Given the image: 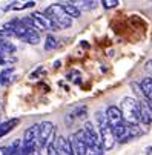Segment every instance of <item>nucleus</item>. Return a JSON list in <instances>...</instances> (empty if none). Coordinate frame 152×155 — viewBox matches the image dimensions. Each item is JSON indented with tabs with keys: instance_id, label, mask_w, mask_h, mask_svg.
Listing matches in <instances>:
<instances>
[{
	"instance_id": "6",
	"label": "nucleus",
	"mask_w": 152,
	"mask_h": 155,
	"mask_svg": "<svg viewBox=\"0 0 152 155\" xmlns=\"http://www.w3.org/2000/svg\"><path fill=\"white\" fill-rule=\"evenodd\" d=\"M114 134H115L117 140H118V141H121V143H124V141H129V140L132 138V134H131V127H129V124H127V123H121L120 126L114 127Z\"/></svg>"
},
{
	"instance_id": "22",
	"label": "nucleus",
	"mask_w": 152,
	"mask_h": 155,
	"mask_svg": "<svg viewBox=\"0 0 152 155\" xmlns=\"http://www.w3.org/2000/svg\"><path fill=\"white\" fill-rule=\"evenodd\" d=\"M81 5H83V8H84V9H89V8H92L94 2H83Z\"/></svg>"
},
{
	"instance_id": "23",
	"label": "nucleus",
	"mask_w": 152,
	"mask_h": 155,
	"mask_svg": "<svg viewBox=\"0 0 152 155\" xmlns=\"http://www.w3.org/2000/svg\"><path fill=\"white\" fill-rule=\"evenodd\" d=\"M40 72H43V68H41V66H40V68H38V69H37L35 72H32V75H31V78H35V77H37V75L40 74Z\"/></svg>"
},
{
	"instance_id": "25",
	"label": "nucleus",
	"mask_w": 152,
	"mask_h": 155,
	"mask_svg": "<svg viewBox=\"0 0 152 155\" xmlns=\"http://www.w3.org/2000/svg\"><path fill=\"white\" fill-rule=\"evenodd\" d=\"M29 155H40V152H38V149H35V150H32Z\"/></svg>"
},
{
	"instance_id": "8",
	"label": "nucleus",
	"mask_w": 152,
	"mask_h": 155,
	"mask_svg": "<svg viewBox=\"0 0 152 155\" xmlns=\"http://www.w3.org/2000/svg\"><path fill=\"white\" fill-rule=\"evenodd\" d=\"M31 15H34V17L40 21V23L45 26L46 31H60V28L54 23V21H52L45 12H34V14H31Z\"/></svg>"
},
{
	"instance_id": "15",
	"label": "nucleus",
	"mask_w": 152,
	"mask_h": 155,
	"mask_svg": "<svg viewBox=\"0 0 152 155\" xmlns=\"http://www.w3.org/2000/svg\"><path fill=\"white\" fill-rule=\"evenodd\" d=\"M12 74H14V68H12V66H9V68H6V69H3L2 74H0V84H2V86L9 84L11 80H12Z\"/></svg>"
},
{
	"instance_id": "17",
	"label": "nucleus",
	"mask_w": 152,
	"mask_h": 155,
	"mask_svg": "<svg viewBox=\"0 0 152 155\" xmlns=\"http://www.w3.org/2000/svg\"><path fill=\"white\" fill-rule=\"evenodd\" d=\"M57 48V38L52 35V34H48L46 37V41H45V49L46 51H52Z\"/></svg>"
},
{
	"instance_id": "4",
	"label": "nucleus",
	"mask_w": 152,
	"mask_h": 155,
	"mask_svg": "<svg viewBox=\"0 0 152 155\" xmlns=\"http://www.w3.org/2000/svg\"><path fill=\"white\" fill-rule=\"evenodd\" d=\"M98 134H100V140H101V144H103V150H111L115 146L117 137L114 134V127L109 123L101 126L98 129Z\"/></svg>"
},
{
	"instance_id": "2",
	"label": "nucleus",
	"mask_w": 152,
	"mask_h": 155,
	"mask_svg": "<svg viewBox=\"0 0 152 155\" xmlns=\"http://www.w3.org/2000/svg\"><path fill=\"white\" fill-rule=\"evenodd\" d=\"M45 14L54 21L60 29H66V28H69L72 25V18L64 12V9L61 8L60 3H54V5L48 6L45 9Z\"/></svg>"
},
{
	"instance_id": "14",
	"label": "nucleus",
	"mask_w": 152,
	"mask_h": 155,
	"mask_svg": "<svg viewBox=\"0 0 152 155\" xmlns=\"http://www.w3.org/2000/svg\"><path fill=\"white\" fill-rule=\"evenodd\" d=\"M15 124H18V118H12V120L5 121V123H0V138H2L3 135H6L8 132H11Z\"/></svg>"
},
{
	"instance_id": "11",
	"label": "nucleus",
	"mask_w": 152,
	"mask_h": 155,
	"mask_svg": "<svg viewBox=\"0 0 152 155\" xmlns=\"http://www.w3.org/2000/svg\"><path fill=\"white\" fill-rule=\"evenodd\" d=\"M61 5V8L64 9V12H66L71 18H78L80 17V9H78V6L77 5H74V3H71V2H63V3H60Z\"/></svg>"
},
{
	"instance_id": "29",
	"label": "nucleus",
	"mask_w": 152,
	"mask_h": 155,
	"mask_svg": "<svg viewBox=\"0 0 152 155\" xmlns=\"http://www.w3.org/2000/svg\"><path fill=\"white\" fill-rule=\"evenodd\" d=\"M147 103H149V106L152 107V100H147Z\"/></svg>"
},
{
	"instance_id": "1",
	"label": "nucleus",
	"mask_w": 152,
	"mask_h": 155,
	"mask_svg": "<svg viewBox=\"0 0 152 155\" xmlns=\"http://www.w3.org/2000/svg\"><path fill=\"white\" fill-rule=\"evenodd\" d=\"M120 110L123 114V120L127 124H137L140 126V103L132 98V97H126L121 101Z\"/></svg>"
},
{
	"instance_id": "10",
	"label": "nucleus",
	"mask_w": 152,
	"mask_h": 155,
	"mask_svg": "<svg viewBox=\"0 0 152 155\" xmlns=\"http://www.w3.org/2000/svg\"><path fill=\"white\" fill-rule=\"evenodd\" d=\"M55 146H57V150L60 155H74L69 140H66L64 137H58L55 140Z\"/></svg>"
},
{
	"instance_id": "21",
	"label": "nucleus",
	"mask_w": 152,
	"mask_h": 155,
	"mask_svg": "<svg viewBox=\"0 0 152 155\" xmlns=\"http://www.w3.org/2000/svg\"><path fill=\"white\" fill-rule=\"evenodd\" d=\"M75 117H78V118H83V117H86V107H80L77 112H75Z\"/></svg>"
},
{
	"instance_id": "13",
	"label": "nucleus",
	"mask_w": 152,
	"mask_h": 155,
	"mask_svg": "<svg viewBox=\"0 0 152 155\" xmlns=\"http://www.w3.org/2000/svg\"><path fill=\"white\" fill-rule=\"evenodd\" d=\"M140 86H141V91H143V95L146 97V100H152V78L150 77L143 78Z\"/></svg>"
},
{
	"instance_id": "3",
	"label": "nucleus",
	"mask_w": 152,
	"mask_h": 155,
	"mask_svg": "<svg viewBox=\"0 0 152 155\" xmlns=\"http://www.w3.org/2000/svg\"><path fill=\"white\" fill-rule=\"evenodd\" d=\"M54 130H55L54 123H51V121H41L40 123V135H38V141H37L38 149L48 147V144L52 143L51 140L54 137Z\"/></svg>"
},
{
	"instance_id": "20",
	"label": "nucleus",
	"mask_w": 152,
	"mask_h": 155,
	"mask_svg": "<svg viewBox=\"0 0 152 155\" xmlns=\"http://www.w3.org/2000/svg\"><path fill=\"white\" fill-rule=\"evenodd\" d=\"M46 150H48V155H60V153H58V150H57V146H55V143H51V144H48Z\"/></svg>"
},
{
	"instance_id": "27",
	"label": "nucleus",
	"mask_w": 152,
	"mask_h": 155,
	"mask_svg": "<svg viewBox=\"0 0 152 155\" xmlns=\"http://www.w3.org/2000/svg\"><path fill=\"white\" fill-rule=\"evenodd\" d=\"M54 68H60V61H58V60L54 63Z\"/></svg>"
},
{
	"instance_id": "5",
	"label": "nucleus",
	"mask_w": 152,
	"mask_h": 155,
	"mask_svg": "<svg viewBox=\"0 0 152 155\" xmlns=\"http://www.w3.org/2000/svg\"><path fill=\"white\" fill-rule=\"evenodd\" d=\"M106 118H107V123H109L112 127H117L121 123H124L123 114H121L120 107H117V106H107V109H106Z\"/></svg>"
},
{
	"instance_id": "18",
	"label": "nucleus",
	"mask_w": 152,
	"mask_h": 155,
	"mask_svg": "<svg viewBox=\"0 0 152 155\" xmlns=\"http://www.w3.org/2000/svg\"><path fill=\"white\" fill-rule=\"evenodd\" d=\"M95 120H97V124H98V129L101 126H104L107 123V118H106V112L103 114L101 110H98V112H95Z\"/></svg>"
},
{
	"instance_id": "7",
	"label": "nucleus",
	"mask_w": 152,
	"mask_h": 155,
	"mask_svg": "<svg viewBox=\"0 0 152 155\" xmlns=\"http://www.w3.org/2000/svg\"><path fill=\"white\" fill-rule=\"evenodd\" d=\"M69 143H71L74 155H88V146H86L75 134L69 137Z\"/></svg>"
},
{
	"instance_id": "9",
	"label": "nucleus",
	"mask_w": 152,
	"mask_h": 155,
	"mask_svg": "<svg viewBox=\"0 0 152 155\" xmlns=\"http://www.w3.org/2000/svg\"><path fill=\"white\" fill-rule=\"evenodd\" d=\"M140 103V121L143 124H150L152 123V107L149 106L147 101H138Z\"/></svg>"
},
{
	"instance_id": "24",
	"label": "nucleus",
	"mask_w": 152,
	"mask_h": 155,
	"mask_svg": "<svg viewBox=\"0 0 152 155\" xmlns=\"http://www.w3.org/2000/svg\"><path fill=\"white\" fill-rule=\"evenodd\" d=\"M146 155H152V146L146 147Z\"/></svg>"
},
{
	"instance_id": "16",
	"label": "nucleus",
	"mask_w": 152,
	"mask_h": 155,
	"mask_svg": "<svg viewBox=\"0 0 152 155\" xmlns=\"http://www.w3.org/2000/svg\"><path fill=\"white\" fill-rule=\"evenodd\" d=\"M23 40H25L26 43H31V45H38L40 35H38L37 31H34V29H28V32H26V35L23 37Z\"/></svg>"
},
{
	"instance_id": "12",
	"label": "nucleus",
	"mask_w": 152,
	"mask_h": 155,
	"mask_svg": "<svg viewBox=\"0 0 152 155\" xmlns=\"http://www.w3.org/2000/svg\"><path fill=\"white\" fill-rule=\"evenodd\" d=\"M15 52V46L9 40L0 38V55H11Z\"/></svg>"
},
{
	"instance_id": "28",
	"label": "nucleus",
	"mask_w": 152,
	"mask_h": 155,
	"mask_svg": "<svg viewBox=\"0 0 152 155\" xmlns=\"http://www.w3.org/2000/svg\"><path fill=\"white\" fill-rule=\"evenodd\" d=\"M88 155H95L94 152H91V150H88Z\"/></svg>"
},
{
	"instance_id": "19",
	"label": "nucleus",
	"mask_w": 152,
	"mask_h": 155,
	"mask_svg": "<svg viewBox=\"0 0 152 155\" xmlns=\"http://www.w3.org/2000/svg\"><path fill=\"white\" fill-rule=\"evenodd\" d=\"M101 5H103V8H106V9H112V8H115V6L118 5V0H103Z\"/></svg>"
},
{
	"instance_id": "26",
	"label": "nucleus",
	"mask_w": 152,
	"mask_h": 155,
	"mask_svg": "<svg viewBox=\"0 0 152 155\" xmlns=\"http://www.w3.org/2000/svg\"><path fill=\"white\" fill-rule=\"evenodd\" d=\"M0 155H6L5 153V147H0Z\"/></svg>"
}]
</instances>
